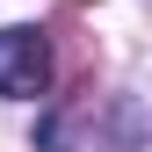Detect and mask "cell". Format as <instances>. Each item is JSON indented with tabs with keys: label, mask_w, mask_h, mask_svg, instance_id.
Instances as JSON below:
<instances>
[{
	"label": "cell",
	"mask_w": 152,
	"mask_h": 152,
	"mask_svg": "<svg viewBox=\"0 0 152 152\" xmlns=\"http://www.w3.org/2000/svg\"><path fill=\"white\" fill-rule=\"evenodd\" d=\"M44 87H51V44H44V29H29V22L0 29V94L36 102Z\"/></svg>",
	"instance_id": "obj_1"
}]
</instances>
